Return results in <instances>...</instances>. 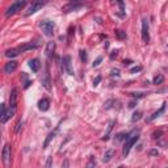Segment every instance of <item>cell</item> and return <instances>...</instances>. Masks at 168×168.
<instances>
[{
  "label": "cell",
  "mask_w": 168,
  "mask_h": 168,
  "mask_svg": "<svg viewBox=\"0 0 168 168\" xmlns=\"http://www.w3.org/2000/svg\"><path fill=\"white\" fill-rule=\"evenodd\" d=\"M138 139H139V134L138 133H134L131 137H129V138L126 139V143H125V146H123V149H122V156L123 158H126L127 155H129L131 147L134 146V143L137 142Z\"/></svg>",
  "instance_id": "3"
},
{
  "label": "cell",
  "mask_w": 168,
  "mask_h": 168,
  "mask_svg": "<svg viewBox=\"0 0 168 168\" xmlns=\"http://www.w3.org/2000/svg\"><path fill=\"white\" fill-rule=\"evenodd\" d=\"M80 59H82V62H87V51L86 50H80Z\"/></svg>",
  "instance_id": "24"
},
{
  "label": "cell",
  "mask_w": 168,
  "mask_h": 168,
  "mask_svg": "<svg viewBox=\"0 0 168 168\" xmlns=\"http://www.w3.org/2000/svg\"><path fill=\"white\" fill-rule=\"evenodd\" d=\"M21 54V51H20L18 47H13V49H9L5 51V57L7 58H13V57H17V55Z\"/></svg>",
  "instance_id": "15"
},
{
  "label": "cell",
  "mask_w": 168,
  "mask_h": 168,
  "mask_svg": "<svg viewBox=\"0 0 168 168\" xmlns=\"http://www.w3.org/2000/svg\"><path fill=\"white\" fill-rule=\"evenodd\" d=\"M127 65H130V61H123V66H127Z\"/></svg>",
  "instance_id": "34"
},
{
  "label": "cell",
  "mask_w": 168,
  "mask_h": 168,
  "mask_svg": "<svg viewBox=\"0 0 168 168\" xmlns=\"http://www.w3.org/2000/svg\"><path fill=\"white\" fill-rule=\"evenodd\" d=\"M51 159H53V158H49V160H47V163H46V167H50L51 166Z\"/></svg>",
  "instance_id": "33"
},
{
  "label": "cell",
  "mask_w": 168,
  "mask_h": 168,
  "mask_svg": "<svg viewBox=\"0 0 168 168\" xmlns=\"http://www.w3.org/2000/svg\"><path fill=\"white\" fill-rule=\"evenodd\" d=\"M15 113H16V106H9V109H8V110L5 112V114H4L3 117H2V122H3V123H5V122L8 121V119L13 117Z\"/></svg>",
  "instance_id": "9"
},
{
  "label": "cell",
  "mask_w": 168,
  "mask_h": 168,
  "mask_svg": "<svg viewBox=\"0 0 168 168\" xmlns=\"http://www.w3.org/2000/svg\"><path fill=\"white\" fill-rule=\"evenodd\" d=\"M29 67L32 69V71H33V72H37V71L39 70V67H41L39 59H37V58L30 59V61H29Z\"/></svg>",
  "instance_id": "12"
},
{
  "label": "cell",
  "mask_w": 168,
  "mask_h": 168,
  "mask_svg": "<svg viewBox=\"0 0 168 168\" xmlns=\"http://www.w3.org/2000/svg\"><path fill=\"white\" fill-rule=\"evenodd\" d=\"M82 2H86V0H70V3H82Z\"/></svg>",
  "instance_id": "32"
},
{
  "label": "cell",
  "mask_w": 168,
  "mask_h": 168,
  "mask_svg": "<svg viewBox=\"0 0 168 168\" xmlns=\"http://www.w3.org/2000/svg\"><path fill=\"white\" fill-rule=\"evenodd\" d=\"M25 5H26V0H16V2L13 4H11V7L5 11V16H7V17H9V16L17 13V12L21 11Z\"/></svg>",
  "instance_id": "1"
},
{
  "label": "cell",
  "mask_w": 168,
  "mask_h": 168,
  "mask_svg": "<svg viewBox=\"0 0 168 168\" xmlns=\"http://www.w3.org/2000/svg\"><path fill=\"white\" fill-rule=\"evenodd\" d=\"M113 123H114V122H110V123H109V126H108V131L105 133V135H104V137H102V139H104V141H108V139H109V134H110L112 129H113Z\"/></svg>",
  "instance_id": "21"
},
{
  "label": "cell",
  "mask_w": 168,
  "mask_h": 168,
  "mask_svg": "<svg viewBox=\"0 0 168 168\" xmlns=\"http://www.w3.org/2000/svg\"><path fill=\"white\" fill-rule=\"evenodd\" d=\"M112 76H119V70L118 69H113V70H112Z\"/></svg>",
  "instance_id": "26"
},
{
  "label": "cell",
  "mask_w": 168,
  "mask_h": 168,
  "mask_svg": "<svg viewBox=\"0 0 168 168\" xmlns=\"http://www.w3.org/2000/svg\"><path fill=\"white\" fill-rule=\"evenodd\" d=\"M163 82H164V76H163L162 74L156 75V76L154 78V80H153V83H154V84H162Z\"/></svg>",
  "instance_id": "20"
},
{
  "label": "cell",
  "mask_w": 168,
  "mask_h": 168,
  "mask_svg": "<svg viewBox=\"0 0 168 168\" xmlns=\"http://www.w3.org/2000/svg\"><path fill=\"white\" fill-rule=\"evenodd\" d=\"M39 28H41V30L43 32V34H45L46 37H53L54 29H55V24L53 21H50V20H43V21L39 24Z\"/></svg>",
  "instance_id": "2"
},
{
  "label": "cell",
  "mask_w": 168,
  "mask_h": 168,
  "mask_svg": "<svg viewBox=\"0 0 168 168\" xmlns=\"http://www.w3.org/2000/svg\"><path fill=\"white\" fill-rule=\"evenodd\" d=\"M46 3H47V0H33L32 4L29 5V8H28V11H26V16H30V15L35 13V12L41 9Z\"/></svg>",
  "instance_id": "4"
},
{
  "label": "cell",
  "mask_w": 168,
  "mask_h": 168,
  "mask_svg": "<svg viewBox=\"0 0 168 168\" xmlns=\"http://www.w3.org/2000/svg\"><path fill=\"white\" fill-rule=\"evenodd\" d=\"M101 61H102V57H99L97 59H96V62H95L92 66H93V67H97V66L100 65V62H101Z\"/></svg>",
  "instance_id": "28"
},
{
  "label": "cell",
  "mask_w": 168,
  "mask_h": 168,
  "mask_svg": "<svg viewBox=\"0 0 168 168\" xmlns=\"http://www.w3.org/2000/svg\"><path fill=\"white\" fill-rule=\"evenodd\" d=\"M54 49H55V42L47 43V47H46V55L47 57H51V54L54 53Z\"/></svg>",
  "instance_id": "17"
},
{
  "label": "cell",
  "mask_w": 168,
  "mask_h": 168,
  "mask_svg": "<svg viewBox=\"0 0 168 168\" xmlns=\"http://www.w3.org/2000/svg\"><path fill=\"white\" fill-rule=\"evenodd\" d=\"M62 63H63V70H65L69 75H74V70H72V66H71V57L70 55H65V57L62 58Z\"/></svg>",
  "instance_id": "6"
},
{
  "label": "cell",
  "mask_w": 168,
  "mask_h": 168,
  "mask_svg": "<svg viewBox=\"0 0 168 168\" xmlns=\"http://www.w3.org/2000/svg\"><path fill=\"white\" fill-rule=\"evenodd\" d=\"M82 7V4L80 3H71V4H69V5H66V7H63L62 8V11L63 12H66V13H67V12H71V11H75V9H79V8H80Z\"/></svg>",
  "instance_id": "14"
},
{
  "label": "cell",
  "mask_w": 168,
  "mask_h": 168,
  "mask_svg": "<svg viewBox=\"0 0 168 168\" xmlns=\"http://www.w3.org/2000/svg\"><path fill=\"white\" fill-rule=\"evenodd\" d=\"M21 125H22V122H21V121H18L17 127H16V133H18V131H20V126H21Z\"/></svg>",
  "instance_id": "31"
},
{
  "label": "cell",
  "mask_w": 168,
  "mask_h": 168,
  "mask_svg": "<svg viewBox=\"0 0 168 168\" xmlns=\"http://www.w3.org/2000/svg\"><path fill=\"white\" fill-rule=\"evenodd\" d=\"M142 41L145 43H149L150 41V33H149V22L146 18L142 20Z\"/></svg>",
  "instance_id": "5"
},
{
  "label": "cell",
  "mask_w": 168,
  "mask_h": 168,
  "mask_svg": "<svg viewBox=\"0 0 168 168\" xmlns=\"http://www.w3.org/2000/svg\"><path fill=\"white\" fill-rule=\"evenodd\" d=\"M49 106H50V100L49 99H42V100L38 101V109L39 110L45 112V110L49 109Z\"/></svg>",
  "instance_id": "11"
},
{
  "label": "cell",
  "mask_w": 168,
  "mask_h": 168,
  "mask_svg": "<svg viewBox=\"0 0 168 168\" xmlns=\"http://www.w3.org/2000/svg\"><path fill=\"white\" fill-rule=\"evenodd\" d=\"M100 82H101V76H97V78H96L95 80H93V87H97Z\"/></svg>",
  "instance_id": "27"
},
{
  "label": "cell",
  "mask_w": 168,
  "mask_h": 168,
  "mask_svg": "<svg viewBox=\"0 0 168 168\" xmlns=\"http://www.w3.org/2000/svg\"><path fill=\"white\" fill-rule=\"evenodd\" d=\"M114 155V151L113 150H108L105 154H104V158H102V162L104 163H108V162H110V159L112 156Z\"/></svg>",
  "instance_id": "18"
},
{
  "label": "cell",
  "mask_w": 168,
  "mask_h": 168,
  "mask_svg": "<svg viewBox=\"0 0 168 168\" xmlns=\"http://www.w3.org/2000/svg\"><path fill=\"white\" fill-rule=\"evenodd\" d=\"M129 135H131V133H119L116 137H117V141H121V139H127Z\"/></svg>",
  "instance_id": "22"
},
{
  "label": "cell",
  "mask_w": 168,
  "mask_h": 168,
  "mask_svg": "<svg viewBox=\"0 0 168 168\" xmlns=\"http://www.w3.org/2000/svg\"><path fill=\"white\" fill-rule=\"evenodd\" d=\"M16 102H17V89L13 88L12 92H11V96H9V105L16 106Z\"/></svg>",
  "instance_id": "16"
},
{
  "label": "cell",
  "mask_w": 168,
  "mask_h": 168,
  "mask_svg": "<svg viewBox=\"0 0 168 168\" xmlns=\"http://www.w3.org/2000/svg\"><path fill=\"white\" fill-rule=\"evenodd\" d=\"M139 71H142V66H135L130 70V74H135V72H139Z\"/></svg>",
  "instance_id": "25"
},
{
  "label": "cell",
  "mask_w": 168,
  "mask_h": 168,
  "mask_svg": "<svg viewBox=\"0 0 168 168\" xmlns=\"http://www.w3.org/2000/svg\"><path fill=\"white\" fill-rule=\"evenodd\" d=\"M141 118H142V112H141V110H137V112H134L133 117H131V121H133V122H137V121H139Z\"/></svg>",
  "instance_id": "19"
},
{
  "label": "cell",
  "mask_w": 168,
  "mask_h": 168,
  "mask_svg": "<svg viewBox=\"0 0 168 168\" xmlns=\"http://www.w3.org/2000/svg\"><path fill=\"white\" fill-rule=\"evenodd\" d=\"M164 110H166V102H163V105H162L160 109H159L158 112H155V113H153V114L150 116V117H147V118H146V122H151V121H154V119H155V118H158L159 116H160Z\"/></svg>",
  "instance_id": "10"
},
{
  "label": "cell",
  "mask_w": 168,
  "mask_h": 168,
  "mask_svg": "<svg viewBox=\"0 0 168 168\" xmlns=\"http://www.w3.org/2000/svg\"><path fill=\"white\" fill-rule=\"evenodd\" d=\"M116 35H117V38H119V39L126 38V33H123L122 30H116Z\"/></svg>",
  "instance_id": "23"
},
{
  "label": "cell",
  "mask_w": 168,
  "mask_h": 168,
  "mask_svg": "<svg viewBox=\"0 0 168 168\" xmlns=\"http://www.w3.org/2000/svg\"><path fill=\"white\" fill-rule=\"evenodd\" d=\"M58 129H59V127L57 126V127H55V129H54V131H51V133H50L49 135H47L46 141H45V143H43V149H46V147L49 146V143H50V142H51V141H53V139L55 138V135H57V133H58Z\"/></svg>",
  "instance_id": "13"
},
{
  "label": "cell",
  "mask_w": 168,
  "mask_h": 168,
  "mask_svg": "<svg viewBox=\"0 0 168 168\" xmlns=\"http://www.w3.org/2000/svg\"><path fill=\"white\" fill-rule=\"evenodd\" d=\"M117 55H118V51H117V50H116V51H113V53H112V54H110V58H112V59H114L116 57H117Z\"/></svg>",
  "instance_id": "30"
},
{
  "label": "cell",
  "mask_w": 168,
  "mask_h": 168,
  "mask_svg": "<svg viewBox=\"0 0 168 168\" xmlns=\"http://www.w3.org/2000/svg\"><path fill=\"white\" fill-rule=\"evenodd\" d=\"M2 156H3V162H4V164L8 166V163H9V159H11V146L8 145V143H5L3 147V154H2Z\"/></svg>",
  "instance_id": "7"
},
{
  "label": "cell",
  "mask_w": 168,
  "mask_h": 168,
  "mask_svg": "<svg viewBox=\"0 0 168 168\" xmlns=\"http://www.w3.org/2000/svg\"><path fill=\"white\" fill-rule=\"evenodd\" d=\"M92 166H96V160H93V158L91 156V162L88 163V167H92Z\"/></svg>",
  "instance_id": "29"
},
{
  "label": "cell",
  "mask_w": 168,
  "mask_h": 168,
  "mask_svg": "<svg viewBox=\"0 0 168 168\" xmlns=\"http://www.w3.org/2000/svg\"><path fill=\"white\" fill-rule=\"evenodd\" d=\"M16 69H17V62L16 61H9L8 63H5V66H4V72L5 74H12L15 72Z\"/></svg>",
  "instance_id": "8"
}]
</instances>
